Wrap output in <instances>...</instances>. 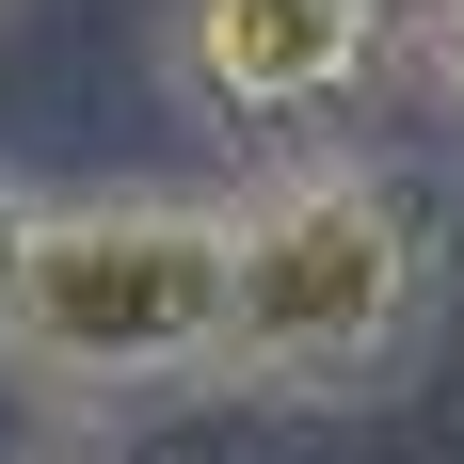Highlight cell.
<instances>
[{
	"instance_id": "obj_3",
	"label": "cell",
	"mask_w": 464,
	"mask_h": 464,
	"mask_svg": "<svg viewBox=\"0 0 464 464\" xmlns=\"http://www.w3.org/2000/svg\"><path fill=\"white\" fill-rule=\"evenodd\" d=\"M401 48H417L401 0H177L160 64H177V112L208 144H240V160H336L353 112L401 81Z\"/></svg>"
},
{
	"instance_id": "obj_6",
	"label": "cell",
	"mask_w": 464,
	"mask_h": 464,
	"mask_svg": "<svg viewBox=\"0 0 464 464\" xmlns=\"http://www.w3.org/2000/svg\"><path fill=\"white\" fill-rule=\"evenodd\" d=\"M33 464H96V449H33Z\"/></svg>"
},
{
	"instance_id": "obj_7",
	"label": "cell",
	"mask_w": 464,
	"mask_h": 464,
	"mask_svg": "<svg viewBox=\"0 0 464 464\" xmlns=\"http://www.w3.org/2000/svg\"><path fill=\"white\" fill-rule=\"evenodd\" d=\"M401 16H417V0H401Z\"/></svg>"
},
{
	"instance_id": "obj_2",
	"label": "cell",
	"mask_w": 464,
	"mask_h": 464,
	"mask_svg": "<svg viewBox=\"0 0 464 464\" xmlns=\"http://www.w3.org/2000/svg\"><path fill=\"white\" fill-rule=\"evenodd\" d=\"M225 336V208L192 192H81L16 225L0 273V353L33 384L129 401V384H192Z\"/></svg>"
},
{
	"instance_id": "obj_1",
	"label": "cell",
	"mask_w": 464,
	"mask_h": 464,
	"mask_svg": "<svg viewBox=\"0 0 464 464\" xmlns=\"http://www.w3.org/2000/svg\"><path fill=\"white\" fill-rule=\"evenodd\" d=\"M432 288H449V240H432L417 177H384L369 144L273 160L225 208V336H208V384H240V401H353V384H384L432 336Z\"/></svg>"
},
{
	"instance_id": "obj_5",
	"label": "cell",
	"mask_w": 464,
	"mask_h": 464,
	"mask_svg": "<svg viewBox=\"0 0 464 464\" xmlns=\"http://www.w3.org/2000/svg\"><path fill=\"white\" fill-rule=\"evenodd\" d=\"M16 225H33V192H16V177H0V273H16Z\"/></svg>"
},
{
	"instance_id": "obj_4",
	"label": "cell",
	"mask_w": 464,
	"mask_h": 464,
	"mask_svg": "<svg viewBox=\"0 0 464 464\" xmlns=\"http://www.w3.org/2000/svg\"><path fill=\"white\" fill-rule=\"evenodd\" d=\"M401 64H417V96H432V129L464 144V0H417V48H401Z\"/></svg>"
}]
</instances>
